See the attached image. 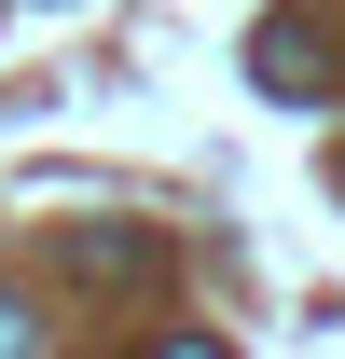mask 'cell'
<instances>
[{
	"instance_id": "4",
	"label": "cell",
	"mask_w": 345,
	"mask_h": 359,
	"mask_svg": "<svg viewBox=\"0 0 345 359\" xmlns=\"http://www.w3.org/2000/svg\"><path fill=\"white\" fill-rule=\"evenodd\" d=\"M152 359H221V346H208V332H166V346H152Z\"/></svg>"
},
{
	"instance_id": "2",
	"label": "cell",
	"mask_w": 345,
	"mask_h": 359,
	"mask_svg": "<svg viewBox=\"0 0 345 359\" xmlns=\"http://www.w3.org/2000/svg\"><path fill=\"white\" fill-rule=\"evenodd\" d=\"M138 276H152V235L138 222H83L69 235V290H138Z\"/></svg>"
},
{
	"instance_id": "1",
	"label": "cell",
	"mask_w": 345,
	"mask_h": 359,
	"mask_svg": "<svg viewBox=\"0 0 345 359\" xmlns=\"http://www.w3.org/2000/svg\"><path fill=\"white\" fill-rule=\"evenodd\" d=\"M249 83H262V97H332V42L276 14V28H249Z\"/></svg>"
},
{
	"instance_id": "3",
	"label": "cell",
	"mask_w": 345,
	"mask_h": 359,
	"mask_svg": "<svg viewBox=\"0 0 345 359\" xmlns=\"http://www.w3.org/2000/svg\"><path fill=\"white\" fill-rule=\"evenodd\" d=\"M0 359H28V304H14V290H0Z\"/></svg>"
}]
</instances>
